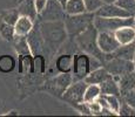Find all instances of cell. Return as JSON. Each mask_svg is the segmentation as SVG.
Here are the masks:
<instances>
[{
    "mask_svg": "<svg viewBox=\"0 0 135 117\" xmlns=\"http://www.w3.org/2000/svg\"><path fill=\"white\" fill-rule=\"evenodd\" d=\"M98 30L94 27V25H89L82 33H80L76 38V42L80 46V48L88 55H92L105 62L106 60H109L112 58V54H105L100 50L98 46Z\"/></svg>",
    "mask_w": 135,
    "mask_h": 117,
    "instance_id": "1",
    "label": "cell"
},
{
    "mask_svg": "<svg viewBox=\"0 0 135 117\" xmlns=\"http://www.w3.org/2000/svg\"><path fill=\"white\" fill-rule=\"evenodd\" d=\"M40 32L42 34L45 46L48 45L51 48H56L62 43L66 36V28L65 23L60 22V20L56 21H46L41 25Z\"/></svg>",
    "mask_w": 135,
    "mask_h": 117,
    "instance_id": "2",
    "label": "cell"
},
{
    "mask_svg": "<svg viewBox=\"0 0 135 117\" xmlns=\"http://www.w3.org/2000/svg\"><path fill=\"white\" fill-rule=\"evenodd\" d=\"M95 14L90 12H85L81 14L65 15V28L69 35H79L82 33L89 25L93 23Z\"/></svg>",
    "mask_w": 135,
    "mask_h": 117,
    "instance_id": "3",
    "label": "cell"
},
{
    "mask_svg": "<svg viewBox=\"0 0 135 117\" xmlns=\"http://www.w3.org/2000/svg\"><path fill=\"white\" fill-rule=\"evenodd\" d=\"M134 15L127 18H105L95 15L93 19V25L98 32H115L124 26H134Z\"/></svg>",
    "mask_w": 135,
    "mask_h": 117,
    "instance_id": "4",
    "label": "cell"
},
{
    "mask_svg": "<svg viewBox=\"0 0 135 117\" xmlns=\"http://www.w3.org/2000/svg\"><path fill=\"white\" fill-rule=\"evenodd\" d=\"M103 67L114 77H119L123 74H127V73L135 72V66L133 61L123 60L120 58H110L109 60L105 61Z\"/></svg>",
    "mask_w": 135,
    "mask_h": 117,
    "instance_id": "5",
    "label": "cell"
},
{
    "mask_svg": "<svg viewBox=\"0 0 135 117\" xmlns=\"http://www.w3.org/2000/svg\"><path fill=\"white\" fill-rule=\"evenodd\" d=\"M87 85L88 84L85 82V80L72 82V84L64 91L62 98L73 105H76L79 103L84 102V95Z\"/></svg>",
    "mask_w": 135,
    "mask_h": 117,
    "instance_id": "6",
    "label": "cell"
},
{
    "mask_svg": "<svg viewBox=\"0 0 135 117\" xmlns=\"http://www.w3.org/2000/svg\"><path fill=\"white\" fill-rule=\"evenodd\" d=\"M73 82L85 80L89 74V55L88 54H79L73 56V68H72Z\"/></svg>",
    "mask_w": 135,
    "mask_h": 117,
    "instance_id": "7",
    "label": "cell"
},
{
    "mask_svg": "<svg viewBox=\"0 0 135 117\" xmlns=\"http://www.w3.org/2000/svg\"><path fill=\"white\" fill-rule=\"evenodd\" d=\"M40 15L44 21H56L64 19L66 13L58 0H47L45 9L40 13Z\"/></svg>",
    "mask_w": 135,
    "mask_h": 117,
    "instance_id": "8",
    "label": "cell"
},
{
    "mask_svg": "<svg viewBox=\"0 0 135 117\" xmlns=\"http://www.w3.org/2000/svg\"><path fill=\"white\" fill-rule=\"evenodd\" d=\"M97 41L100 50L105 54H112L120 46L114 35V32H98Z\"/></svg>",
    "mask_w": 135,
    "mask_h": 117,
    "instance_id": "9",
    "label": "cell"
},
{
    "mask_svg": "<svg viewBox=\"0 0 135 117\" xmlns=\"http://www.w3.org/2000/svg\"><path fill=\"white\" fill-rule=\"evenodd\" d=\"M98 17L105 18H127L133 17V13L119 7L116 4H103L97 12L94 13Z\"/></svg>",
    "mask_w": 135,
    "mask_h": 117,
    "instance_id": "10",
    "label": "cell"
},
{
    "mask_svg": "<svg viewBox=\"0 0 135 117\" xmlns=\"http://www.w3.org/2000/svg\"><path fill=\"white\" fill-rule=\"evenodd\" d=\"M73 76L71 73H61L60 75L55 76L52 81L48 82V89L54 94H64V91L72 84Z\"/></svg>",
    "mask_w": 135,
    "mask_h": 117,
    "instance_id": "11",
    "label": "cell"
},
{
    "mask_svg": "<svg viewBox=\"0 0 135 117\" xmlns=\"http://www.w3.org/2000/svg\"><path fill=\"white\" fill-rule=\"evenodd\" d=\"M26 40H27V43L30 46V50L32 55H38V54H41L44 52L45 41H44L40 29L32 28V30L26 35Z\"/></svg>",
    "mask_w": 135,
    "mask_h": 117,
    "instance_id": "12",
    "label": "cell"
},
{
    "mask_svg": "<svg viewBox=\"0 0 135 117\" xmlns=\"http://www.w3.org/2000/svg\"><path fill=\"white\" fill-rule=\"evenodd\" d=\"M116 40L120 45H127L135 41V28L134 26H124L114 32Z\"/></svg>",
    "mask_w": 135,
    "mask_h": 117,
    "instance_id": "13",
    "label": "cell"
},
{
    "mask_svg": "<svg viewBox=\"0 0 135 117\" xmlns=\"http://www.w3.org/2000/svg\"><path fill=\"white\" fill-rule=\"evenodd\" d=\"M112 75L106 70L105 67H100V68L92 70L89 72V74L85 77V82L87 84H100L102 83L105 80H107L108 77H110Z\"/></svg>",
    "mask_w": 135,
    "mask_h": 117,
    "instance_id": "14",
    "label": "cell"
},
{
    "mask_svg": "<svg viewBox=\"0 0 135 117\" xmlns=\"http://www.w3.org/2000/svg\"><path fill=\"white\" fill-rule=\"evenodd\" d=\"M33 28V20L30 19L28 17L20 15L18 18L17 22L14 23V30L15 35L18 36H26Z\"/></svg>",
    "mask_w": 135,
    "mask_h": 117,
    "instance_id": "15",
    "label": "cell"
},
{
    "mask_svg": "<svg viewBox=\"0 0 135 117\" xmlns=\"http://www.w3.org/2000/svg\"><path fill=\"white\" fill-rule=\"evenodd\" d=\"M118 84L120 88V96L129 90L135 89V72L127 73V74L119 76Z\"/></svg>",
    "mask_w": 135,
    "mask_h": 117,
    "instance_id": "16",
    "label": "cell"
},
{
    "mask_svg": "<svg viewBox=\"0 0 135 117\" xmlns=\"http://www.w3.org/2000/svg\"><path fill=\"white\" fill-rule=\"evenodd\" d=\"M135 53V43H127V45H120L112 53V58H120L123 60H131L133 61Z\"/></svg>",
    "mask_w": 135,
    "mask_h": 117,
    "instance_id": "17",
    "label": "cell"
},
{
    "mask_svg": "<svg viewBox=\"0 0 135 117\" xmlns=\"http://www.w3.org/2000/svg\"><path fill=\"white\" fill-rule=\"evenodd\" d=\"M101 95H116L120 96V88H119L118 81L113 76L108 77L102 83H100Z\"/></svg>",
    "mask_w": 135,
    "mask_h": 117,
    "instance_id": "18",
    "label": "cell"
},
{
    "mask_svg": "<svg viewBox=\"0 0 135 117\" xmlns=\"http://www.w3.org/2000/svg\"><path fill=\"white\" fill-rule=\"evenodd\" d=\"M20 15L24 17H28L30 19L35 20L37 19V9H35V5H34V0H25L20 4V6L18 7Z\"/></svg>",
    "mask_w": 135,
    "mask_h": 117,
    "instance_id": "19",
    "label": "cell"
},
{
    "mask_svg": "<svg viewBox=\"0 0 135 117\" xmlns=\"http://www.w3.org/2000/svg\"><path fill=\"white\" fill-rule=\"evenodd\" d=\"M64 8H65V13L69 15L81 14V13L87 12L84 4V0H68Z\"/></svg>",
    "mask_w": 135,
    "mask_h": 117,
    "instance_id": "20",
    "label": "cell"
},
{
    "mask_svg": "<svg viewBox=\"0 0 135 117\" xmlns=\"http://www.w3.org/2000/svg\"><path fill=\"white\" fill-rule=\"evenodd\" d=\"M55 67L60 73H71L73 68V56L68 54L59 56L55 61Z\"/></svg>",
    "mask_w": 135,
    "mask_h": 117,
    "instance_id": "21",
    "label": "cell"
},
{
    "mask_svg": "<svg viewBox=\"0 0 135 117\" xmlns=\"http://www.w3.org/2000/svg\"><path fill=\"white\" fill-rule=\"evenodd\" d=\"M18 66H19V72L20 73H25V74L33 73V58H32V54L19 55Z\"/></svg>",
    "mask_w": 135,
    "mask_h": 117,
    "instance_id": "22",
    "label": "cell"
},
{
    "mask_svg": "<svg viewBox=\"0 0 135 117\" xmlns=\"http://www.w3.org/2000/svg\"><path fill=\"white\" fill-rule=\"evenodd\" d=\"M14 47L15 50L19 55H26V54H31L30 50V46L27 43V40H26V36H18L15 35L14 38Z\"/></svg>",
    "mask_w": 135,
    "mask_h": 117,
    "instance_id": "23",
    "label": "cell"
},
{
    "mask_svg": "<svg viewBox=\"0 0 135 117\" xmlns=\"http://www.w3.org/2000/svg\"><path fill=\"white\" fill-rule=\"evenodd\" d=\"M101 95L100 85L99 84H88L84 95V102H93Z\"/></svg>",
    "mask_w": 135,
    "mask_h": 117,
    "instance_id": "24",
    "label": "cell"
},
{
    "mask_svg": "<svg viewBox=\"0 0 135 117\" xmlns=\"http://www.w3.org/2000/svg\"><path fill=\"white\" fill-rule=\"evenodd\" d=\"M0 35L6 41H13L15 38L14 26L0 20Z\"/></svg>",
    "mask_w": 135,
    "mask_h": 117,
    "instance_id": "25",
    "label": "cell"
},
{
    "mask_svg": "<svg viewBox=\"0 0 135 117\" xmlns=\"http://www.w3.org/2000/svg\"><path fill=\"white\" fill-rule=\"evenodd\" d=\"M15 60L11 55H1L0 56V72L9 73L14 69Z\"/></svg>",
    "mask_w": 135,
    "mask_h": 117,
    "instance_id": "26",
    "label": "cell"
},
{
    "mask_svg": "<svg viewBox=\"0 0 135 117\" xmlns=\"http://www.w3.org/2000/svg\"><path fill=\"white\" fill-rule=\"evenodd\" d=\"M19 17H20V14H19L18 8H12V9H7V11L2 12L1 15H0V20L14 26V23L17 22Z\"/></svg>",
    "mask_w": 135,
    "mask_h": 117,
    "instance_id": "27",
    "label": "cell"
},
{
    "mask_svg": "<svg viewBox=\"0 0 135 117\" xmlns=\"http://www.w3.org/2000/svg\"><path fill=\"white\" fill-rule=\"evenodd\" d=\"M102 96L107 101L108 108L112 111H114L115 114H118L119 109H120V104H121V101L119 100V96H116V95H102Z\"/></svg>",
    "mask_w": 135,
    "mask_h": 117,
    "instance_id": "28",
    "label": "cell"
},
{
    "mask_svg": "<svg viewBox=\"0 0 135 117\" xmlns=\"http://www.w3.org/2000/svg\"><path fill=\"white\" fill-rule=\"evenodd\" d=\"M35 58L33 59V73H44L46 68V60L41 54L34 55Z\"/></svg>",
    "mask_w": 135,
    "mask_h": 117,
    "instance_id": "29",
    "label": "cell"
},
{
    "mask_svg": "<svg viewBox=\"0 0 135 117\" xmlns=\"http://www.w3.org/2000/svg\"><path fill=\"white\" fill-rule=\"evenodd\" d=\"M86 11L90 13H95L103 5L102 0H84Z\"/></svg>",
    "mask_w": 135,
    "mask_h": 117,
    "instance_id": "30",
    "label": "cell"
},
{
    "mask_svg": "<svg viewBox=\"0 0 135 117\" xmlns=\"http://www.w3.org/2000/svg\"><path fill=\"white\" fill-rule=\"evenodd\" d=\"M118 115L120 116H135V109H133L129 104H127L126 102H121L120 109H119Z\"/></svg>",
    "mask_w": 135,
    "mask_h": 117,
    "instance_id": "31",
    "label": "cell"
},
{
    "mask_svg": "<svg viewBox=\"0 0 135 117\" xmlns=\"http://www.w3.org/2000/svg\"><path fill=\"white\" fill-rule=\"evenodd\" d=\"M115 4L128 12H135V0H118Z\"/></svg>",
    "mask_w": 135,
    "mask_h": 117,
    "instance_id": "32",
    "label": "cell"
},
{
    "mask_svg": "<svg viewBox=\"0 0 135 117\" xmlns=\"http://www.w3.org/2000/svg\"><path fill=\"white\" fill-rule=\"evenodd\" d=\"M121 96L127 104H129L133 109H135V89L129 90V91L122 94Z\"/></svg>",
    "mask_w": 135,
    "mask_h": 117,
    "instance_id": "33",
    "label": "cell"
},
{
    "mask_svg": "<svg viewBox=\"0 0 135 117\" xmlns=\"http://www.w3.org/2000/svg\"><path fill=\"white\" fill-rule=\"evenodd\" d=\"M46 4H47V0H34V5H35V9H37V13L40 14L41 12L45 9Z\"/></svg>",
    "mask_w": 135,
    "mask_h": 117,
    "instance_id": "34",
    "label": "cell"
},
{
    "mask_svg": "<svg viewBox=\"0 0 135 117\" xmlns=\"http://www.w3.org/2000/svg\"><path fill=\"white\" fill-rule=\"evenodd\" d=\"M103 4H115L118 0H102Z\"/></svg>",
    "mask_w": 135,
    "mask_h": 117,
    "instance_id": "35",
    "label": "cell"
},
{
    "mask_svg": "<svg viewBox=\"0 0 135 117\" xmlns=\"http://www.w3.org/2000/svg\"><path fill=\"white\" fill-rule=\"evenodd\" d=\"M58 1L61 4V6H62V7H65V5H66V2L68 1V0H58Z\"/></svg>",
    "mask_w": 135,
    "mask_h": 117,
    "instance_id": "36",
    "label": "cell"
},
{
    "mask_svg": "<svg viewBox=\"0 0 135 117\" xmlns=\"http://www.w3.org/2000/svg\"><path fill=\"white\" fill-rule=\"evenodd\" d=\"M133 62H134V66H135V53H134V58H133Z\"/></svg>",
    "mask_w": 135,
    "mask_h": 117,
    "instance_id": "37",
    "label": "cell"
}]
</instances>
